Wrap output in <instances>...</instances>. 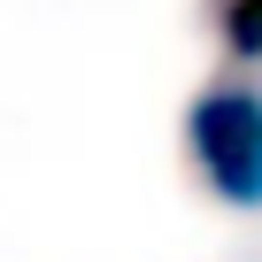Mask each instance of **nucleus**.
<instances>
[{"label": "nucleus", "mask_w": 262, "mask_h": 262, "mask_svg": "<svg viewBox=\"0 0 262 262\" xmlns=\"http://www.w3.org/2000/svg\"><path fill=\"white\" fill-rule=\"evenodd\" d=\"M185 170L216 208L262 216V85L254 77H208L185 100Z\"/></svg>", "instance_id": "nucleus-1"}, {"label": "nucleus", "mask_w": 262, "mask_h": 262, "mask_svg": "<svg viewBox=\"0 0 262 262\" xmlns=\"http://www.w3.org/2000/svg\"><path fill=\"white\" fill-rule=\"evenodd\" d=\"M216 39H224L231 62L262 70V0H216Z\"/></svg>", "instance_id": "nucleus-2"}]
</instances>
